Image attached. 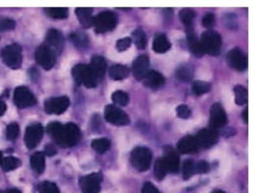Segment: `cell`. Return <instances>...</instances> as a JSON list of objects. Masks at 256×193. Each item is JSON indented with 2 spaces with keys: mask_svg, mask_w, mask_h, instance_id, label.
Returning a JSON list of instances; mask_svg holds the SVG:
<instances>
[{
  "mask_svg": "<svg viewBox=\"0 0 256 193\" xmlns=\"http://www.w3.org/2000/svg\"><path fill=\"white\" fill-rule=\"evenodd\" d=\"M21 48L17 45H11L3 49L2 58L7 66L12 69L19 67L22 61L21 55Z\"/></svg>",
  "mask_w": 256,
  "mask_h": 193,
  "instance_id": "cell-4",
  "label": "cell"
},
{
  "mask_svg": "<svg viewBox=\"0 0 256 193\" xmlns=\"http://www.w3.org/2000/svg\"><path fill=\"white\" fill-rule=\"evenodd\" d=\"M216 137L213 133H202L199 142L203 147H208L216 142Z\"/></svg>",
  "mask_w": 256,
  "mask_h": 193,
  "instance_id": "cell-17",
  "label": "cell"
},
{
  "mask_svg": "<svg viewBox=\"0 0 256 193\" xmlns=\"http://www.w3.org/2000/svg\"><path fill=\"white\" fill-rule=\"evenodd\" d=\"M141 193H161L158 189L151 182H146L143 186Z\"/></svg>",
  "mask_w": 256,
  "mask_h": 193,
  "instance_id": "cell-27",
  "label": "cell"
},
{
  "mask_svg": "<svg viewBox=\"0 0 256 193\" xmlns=\"http://www.w3.org/2000/svg\"><path fill=\"white\" fill-rule=\"evenodd\" d=\"M102 176L100 173H93L80 178V184L83 193H100Z\"/></svg>",
  "mask_w": 256,
  "mask_h": 193,
  "instance_id": "cell-3",
  "label": "cell"
},
{
  "mask_svg": "<svg viewBox=\"0 0 256 193\" xmlns=\"http://www.w3.org/2000/svg\"><path fill=\"white\" fill-rule=\"evenodd\" d=\"M198 76L202 80H209L211 78L212 74L208 68L202 66L198 70Z\"/></svg>",
  "mask_w": 256,
  "mask_h": 193,
  "instance_id": "cell-26",
  "label": "cell"
},
{
  "mask_svg": "<svg viewBox=\"0 0 256 193\" xmlns=\"http://www.w3.org/2000/svg\"><path fill=\"white\" fill-rule=\"evenodd\" d=\"M19 132V126L18 124L15 122L11 123L7 128V138L9 140H15L18 137Z\"/></svg>",
  "mask_w": 256,
  "mask_h": 193,
  "instance_id": "cell-23",
  "label": "cell"
},
{
  "mask_svg": "<svg viewBox=\"0 0 256 193\" xmlns=\"http://www.w3.org/2000/svg\"><path fill=\"white\" fill-rule=\"evenodd\" d=\"M15 103L20 107H26L35 105L36 102L35 97L30 91L25 87L17 89L15 94Z\"/></svg>",
  "mask_w": 256,
  "mask_h": 193,
  "instance_id": "cell-7",
  "label": "cell"
},
{
  "mask_svg": "<svg viewBox=\"0 0 256 193\" xmlns=\"http://www.w3.org/2000/svg\"><path fill=\"white\" fill-rule=\"evenodd\" d=\"M195 172H196V166H194L193 162L192 160H186L183 163V167H182L183 179L186 180H189Z\"/></svg>",
  "mask_w": 256,
  "mask_h": 193,
  "instance_id": "cell-15",
  "label": "cell"
},
{
  "mask_svg": "<svg viewBox=\"0 0 256 193\" xmlns=\"http://www.w3.org/2000/svg\"><path fill=\"white\" fill-rule=\"evenodd\" d=\"M2 160V153H0V164H1V162Z\"/></svg>",
  "mask_w": 256,
  "mask_h": 193,
  "instance_id": "cell-36",
  "label": "cell"
},
{
  "mask_svg": "<svg viewBox=\"0 0 256 193\" xmlns=\"http://www.w3.org/2000/svg\"><path fill=\"white\" fill-rule=\"evenodd\" d=\"M2 84H1V83H0V92H1V91H2Z\"/></svg>",
  "mask_w": 256,
  "mask_h": 193,
  "instance_id": "cell-37",
  "label": "cell"
},
{
  "mask_svg": "<svg viewBox=\"0 0 256 193\" xmlns=\"http://www.w3.org/2000/svg\"><path fill=\"white\" fill-rule=\"evenodd\" d=\"M92 9H89V8H77L76 10L77 12V16L80 18V21H81L82 24L84 25V26H89L90 25V13H91Z\"/></svg>",
  "mask_w": 256,
  "mask_h": 193,
  "instance_id": "cell-19",
  "label": "cell"
},
{
  "mask_svg": "<svg viewBox=\"0 0 256 193\" xmlns=\"http://www.w3.org/2000/svg\"><path fill=\"white\" fill-rule=\"evenodd\" d=\"M20 163L21 162L17 158L8 156V157L2 159V162H1V167L3 171H12L19 167Z\"/></svg>",
  "mask_w": 256,
  "mask_h": 193,
  "instance_id": "cell-13",
  "label": "cell"
},
{
  "mask_svg": "<svg viewBox=\"0 0 256 193\" xmlns=\"http://www.w3.org/2000/svg\"><path fill=\"white\" fill-rule=\"evenodd\" d=\"M5 110V105L2 101H0V115L3 114L4 111Z\"/></svg>",
  "mask_w": 256,
  "mask_h": 193,
  "instance_id": "cell-33",
  "label": "cell"
},
{
  "mask_svg": "<svg viewBox=\"0 0 256 193\" xmlns=\"http://www.w3.org/2000/svg\"><path fill=\"white\" fill-rule=\"evenodd\" d=\"M15 23L9 19H4L0 21V30L6 31L15 28Z\"/></svg>",
  "mask_w": 256,
  "mask_h": 193,
  "instance_id": "cell-25",
  "label": "cell"
},
{
  "mask_svg": "<svg viewBox=\"0 0 256 193\" xmlns=\"http://www.w3.org/2000/svg\"><path fill=\"white\" fill-rule=\"evenodd\" d=\"M92 146L96 151L100 153H103L108 150L110 143L107 139H97L93 141Z\"/></svg>",
  "mask_w": 256,
  "mask_h": 193,
  "instance_id": "cell-16",
  "label": "cell"
},
{
  "mask_svg": "<svg viewBox=\"0 0 256 193\" xmlns=\"http://www.w3.org/2000/svg\"><path fill=\"white\" fill-rule=\"evenodd\" d=\"M8 78L11 80L12 82L16 83V84H21V83L24 82L25 79H26V76L24 74V73L22 71H16L11 72L8 74Z\"/></svg>",
  "mask_w": 256,
  "mask_h": 193,
  "instance_id": "cell-21",
  "label": "cell"
},
{
  "mask_svg": "<svg viewBox=\"0 0 256 193\" xmlns=\"http://www.w3.org/2000/svg\"><path fill=\"white\" fill-rule=\"evenodd\" d=\"M30 165L35 172L37 174H42L45 168V159L43 153L38 152V153H34L31 156Z\"/></svg>",
  "mask_w": 256,
  "mask_h": 193,
  "instance_id": "cell-10",
  "label": "cell"
},
{
  "mask_svg": "<svg viewBox=\"0 0 256 193\" xmlns=\"http://www.w3.org/2000/svg\"><path fill=\"white\" fill-rule=\"evenodd\" d=\"M167 172H168V169H167L164 160L162 159L157 160L155 166H154V174H155L157 180H162L166 175Z\"/></svg>",
  "mask_w": 256,
  "mask_h": 193,
  "instance_id": "cell-14",
  "label": "cell"
},
{
  "mask_svg": "<svg viewBox=\"0 0 256 193\" xmlns=\"http://www.w3.org/2000/svg\"><path fill=\"white\" fill-rule=\"evenodd\" d=\"M196 142H195L192 138H186V139H182L179 145H178V148L179 151L183 153H192V152L196 151Z\"/></svg>",
  "mask_w": 256,
  "mask_h": 193,
  "instance_id": "cell-12",
  "label": "cell"
},
{
  "mask_svg": "<svg viewBox=\"0 0 256 193\" xmlns=\"http://www.w3.org/2000/svg\"><path fill=\"white\" fill-rule=\"evenodd\" d=\"M146 21H147V22L149 23L150 24H155V22H156L155 15H148V17L146 18Z\"/></svg>",
  "mask_w": 256,
  "mask_h": 193,
  "instance_id": "cell-31",
  "label": "cell"
},
{
  "mask_svg": "<svg viewBox=\"0 0 256 193\" xmlns=\"http://www.w3.org/2000/svg\"><path fill=\"white\" fill-rule=\"evenodd\" d=\"M212 193H225L224 191H223V190H214V191Z\"/></svg>",
  "mask_w": 256,
  "mask_h": 193,
  "instance_id": "cell-35",
  "label": "cell"
},
{
  "mask_svg": "<svg viewBox=\"0 0 256 193\" xmlns=\"http://www.w3.org/2000/svg\"><path fill=\"white\" fill-rule=\"evenodd\" d=\"M6 193H21L20 190H17V189H12V190H8Z\"/></svg>",
  "mask_w": 256,
  "mask_h": 193,
  "instance_id": "cell-34",
  "label": "cell"
},
{
  "mask_svg": "<svg viewBox=\"0 0 256 193\" xmlns=\"http://www.w3.org/2000/svg\"><path fill=\"white\" fill-rule=\"evenodd\" d=\"M74 55H69V56L63 60V63L61 64L60 69H59V75H66L68 71H69V67H70L71 63H72V60H74Z\"/></svg>",
  "mask_w": 256,
  "mask_h": 193,
  "instance_id": "cell-22",
  "label": "cell"
},
{
  "mask_svg": "<svg viewBox=\"0 0 256 193\" xmlns=\"http://www.w3.org/2000/svg\"><path fill=\"white\" fill-rule=\"evenodd\" d=\"M43 136V128L40 124H35L26 129L24 141L28 148H35Z\"/></svg>",
  "mask_w": 256,
  "mask_h": 193,
  "instance_id": "cell-5",
  "label": "cell"
},
{
  "mask_svg": "<svg viewBox=\"0 0 256 193\" xmlns=\"http://www.w3.org/2000/svg\"><path fill=\"white\" fill-rule=\"evenodd\" d=\"M39 193H59V190L54 183L45 181L39 185Z\"/></svg>",
  "mask_w": 256,
  "mask_h": 193,
  "instance_id": "cell-18",
  "label": "cell"
},
{
  "mask_svg": "<svg viewBox=\"0 0 256 193\" xmlns=\"http://www.w3.org/2000/svg\"><path fill=\"white\" fill-rule=\"evenodd\" d=\"M36 60L46 70H50L54 63L55 58L53 52L46 46L39 48L35 53Z\"/></svg>",
  "mask_w": 256,
  "mask_h": 193,
  "instance_id": "cell-6",
  "label": "cell"
},
{
  "mask_svg": "<svg viewBox=\"0 0 256 193\" xmlns=\"http://www.w3.org/2000/svg\"><path fill=\"white\" fill-rule=\"evenodd\" d=\"M46 11L48 15L53 18L62 19V18H66L68 15V9L65 8H48L46 9Z\"/></svg>",
  "mask_w": 256,
  "mask_h": 193,
  "instance_id": "cell-20",
  "label": "cell"
},
{
  "mask_svg": "<svg viewBox=\"0 0 256 193\" xmlns=\"http://www.w3.org/2000/svg\"><path fill=\"white\" fill-rule=\"evenodd\" d=\"M69 101L66 97L52 98L45 102V109L47 112L53 114H61L69 106Z\"/></svg>",
  "mask_w": 256,
  "mask_h": 193,
  "instance_id": "cell-8",
  "label": "cell"
},
{
  "mask_svg": "<svg viewBox=\"0 0 256 193\" xmlns=\"http://www.w3.org/2000/svg\"><path fill=\"white\" fill-rule=\"evenodd\" d=\"M47 41L51 46L55 48L56 50H61L62 49L63 38L57 30L51 29L50 31H48Z\"/></svg>",
  "mask_w": 256,
  "mask_h": 193,
  "instance_id": "cell-11",
  "label": "cell"
},
{
  "mask_svg": "<svg viewBox=\"0 0 256 193\" xmlns=\"http://www.w3.org/2000/svg\"><path fill=\"white\" fill-rule=\"evenodd\" d=\"M72 40L74 41L76 45H78V46H84L86 45V36H81V35H77V34H75L72 36Z\"/></svg>",
  "mask_w": 256,
  "mask_h": 193,
  "instance_id": "cell-29",
  "label": "cell"
},
{
  "mask_svg": "<svg viewBox=\"0 0 256 193\" xmlns=\"http://www.w3.org/2000/svg\"><path fill=\"white\" fill-rule=\"evenodd\" d=\"M223 96L224 97V101L226 103L229 108H230L231 105H232V94H231V91L229 87H223Z\"/></svg>",
  "mask_w": 256,
  "mask_h": 193,
  "instance_id": "cell-24",
  "label": "cell"
},
{
  "mask_svg": "<svg viewBox=\"0 0 256 193\" xmlns=\"http://www.w3.org/2000/svg\"><path fill=\"white\" fill-rule=\"evenodd\" d=\"M45 153L48 156H53V155L56 154V149L54 145H51V144L47 145L45 148Z\"/></svg>",
  "mask_w": 256,
  "mask_h": 193,
  "instance_id": "cell-30",
  "label": "cell"
},
{
  "mask_svg": "<svg viewBox=\"0 0 256 193\" xmlns=\"http://www.w3.org/2000/svg\"><path fill=\"white\" fill-rule=\"evenodd\" d=\"M48 130L57 145L63 147L74 146L80 141V131L74 124L69 123L63 127L60 124L53 122L48 126Z\"/></svg>",
  "mask_w": 256,
  "mask_h": 193,
  "instance_id": "cell-1",
  "label": "cell"
},
{
  "mask_svg": "<svg viewBox=\"0 0 256 193\" xmlns=\"http://www.w3.org/2000/svg\"><path fill=\"white\" fill-rule=\"evenodd\" d=\"M209 165L205 161H201L196 165V172L199 173V174H205V173L209 171Z\"/></svg>",
  "mask_w": 256,
  "mask_h": 193,
  "instance_id": "cell-28",
  "label": "cell"
},
{
  "mask_svg": "<svg viewBox=\"0 0 256 193\" xmlns=\"http://www.w3.org/2000/svg\"><path fill=\"white\" fill-rule=\"evenodd\" d=\"M32 30L36 34H39L41 32V26L38 23H35L32 25Z\"/></svg>",
  "mask_w": 256,
  "mask_h": 193,
  "instance_id": "cell-32",
  "label": "cell"
},
{
  "mask_svg": "<svg viewBox=\"0 0 256 193\" xmlns=\"http://www.w3.org/2000/svg\"><path fill=\"white\" fill-rule=\"evenodd\" d=\"M132 166L140 171H147L151 163V153L148 149L137 148L131 153Z\"/></svg>",
  "mask_w": 256,
  "mask_h": 193,
  "instance_id": "cell-2",
  "label": "cell"
},
{
  "mask_svg": "<svg viewBox=\"0 0 256 193\" xmlns=\"http://www.w3.org/2000/svg\"><path fill=\"white\" fill-rule=\"evenodd\" d=\"M165 166H166L168 171L175 173L179 169V157L172 149H166V156L164 159Z\"/></svg>",
  "mask_w": 256,
  "mask_h": 193,
  "instance_id": "cell-9",
  "label": "cell"
}]
</instances>
